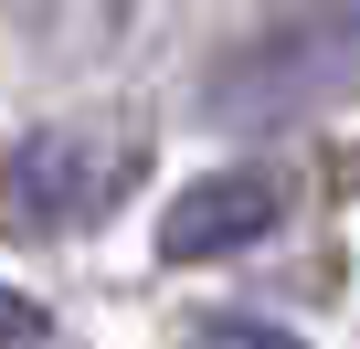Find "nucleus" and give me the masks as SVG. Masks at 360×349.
Listing matches in <instances>:
<instances>
[{"instance_id":"1","label":"nucleus","mask_w":360,"mask_h":349,"mask_svg":"<svg viewBox=\"0 0 360 349\" xmlns=\"http://www.w3.org/2000/svg\"><path fill=\"white\" fill-rule=\"evenodd\" d=\"M349 96H360V0H307L212 64L223 127H307V117H339Z\"/></svg>"},{"instance_id":"2","label":"nucleus","mask_w":360,"mask_h":349,"mask_svg":"<svg viewBox=\"0 0 360 349\" xmlns=\"http://www.w3.org/2000/svg\"><path fill=\"white\" fill-rule=\"evenodd\" d=\"M127 180H138V148L117 127H43L0 169V223L11 233H85L127 202Z\"/></svg>"},{"instance_id":"3","label":"nucleus","mask_w":360,"mask_h":349,"mask_svg":"<svg viewBox=\"0 0 360 349\" xmlns=\"http://www.w3.org/2000/svg\"><path fill=\"white\" fill-rule=\"evenodd\" d=\"M276 212H286V191L265 180V169H202L191 191H169V212H159V254H169V265L244 254V244L276 233Z\"/></svg>"},{"instance_id":"4","label":"nucleus","mask_w":360,"mask_h":349,"mask_svg":"<svg viewBox=\"0 0 360 349\" xmlns=\"http://www.w3.org/2000/svg\"><path fill=\"white\" fill-rule=\"evenodd\" d=\"M180 349H307V338H286L276 317H191Z\"/></svg>"},{"instance_id":"5","label":"nucleus","mask_w":360,"mask_h":349,"mask_svg":"<svg viewBox=\"0 0 360 349\" xmlns=\"http://www.w3.org/2000/svg\"><path fill=\"white\" fill-rule=\"evenodd\" d=\"M43 338H53L43 296H22V286H0V349H43Z\"/></svg>"}]
</instances>
